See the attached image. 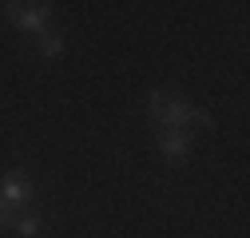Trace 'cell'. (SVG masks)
Instances as JSON below:
<instances>
[{
    "instance_id": "obj_5",
    "label": "cell",
    "mask_w": 250,
    "mask_h": 238,
    "mask_svg": "<svg viewBox=\"0 0 250 238\" xmlns=\"http://www.w3.org/2000/svg\"><path fill=\"white\" fill-rule=\"evenodd\" d=\"M44 230V218L40 215H24V218H16V234L20 238H36Z\"/></svg>"
},
{
    "instance_id": "obj_7",
    "label": "cell",
    "mask_w": 250,
    "mask_h": 238,
    "mask_svg": "<svg viewBox=\"0 0 250 238\" xmlns=\"http://www.w3.org/2000/svg\"><path fill=\"white\" fill-rule=\"evenodd\" d=\"M8 222V211H4V206H0V226H4Z\"/></svg>"
},
{
    "instance_id": "obj_6",
    "label": "cell",
    "mask_w": 250,
    "mask_h": 238,
    "mask_svg": "<svg viewBox=\"0 0 250 238\" xmlns=\"http://www.w3.org/2000/svg\"><path fill=\"white\" fill-rule=\"evenodd\" d=\"M40 52L44 56H60V52H64V36H60V32H44L40 36Z\"/></svg>"
},
{
    "instance_id": "obj_1",
    "label": "cell",
    "mask_w": 250,
    "mask_h": 238,
    "mask_svg": "<svg viewBox=\"0 0 250 238\" xmlns=\"http://www.w3.org/2000/svg\"><path fill=\"white\" fill-rule=\"evenodd\" d=\"M147 111H151L159 131H187L191 135V127H210V115L203 107H195L191 99H179L171 92H151L147 96Z\"/></svg>"
},
{
    "instance_id": "obj_3",
    "label": "cell",
    "mask_w": 250,
    "mask_h": 238,
    "mask_svg": "<svg viewBox=\"0 0 250 238\" xmlns=\"http://www.w3.org/2000/svg\"><path fill=\"white\" fill-rule=\"evenodd\" d=\"M28 198H32V183H28V178L8 175L4 183H0V206H4V211H12V206H24Z\"/></svg>"
},
{
    "instance_id": "obj_2",
    "label": "cell",
    "mask_w": 250,
    "mask_h": 238,
    "mask_svg": "<svg viewBox=\"0 0 250 238\" xmlns=\"http://www.w3.org/2000/svg\"><path fill=\"white\" fill-rule=\"evenodd\" d=\"M4 16H8L16 28H24V32L44 36L48 16H52V4H4Z\"/></svg>"
},
{
    "instance_id": "obj_4",
    "label": "cell",
    "mask_w": 250,
    "mask_h": 238,
    "mask_svg": "<svg viewBox=\"0 0 250 238\" xmlns=\"http://www.w3.org/2000/svg\"><path fill=\"white\" fill-rule=\"evenodd\" d=\"M159 151H163V159L183 163L187 155H191V135L187 131H159Z\"/></svg>"
}]
</instances>
